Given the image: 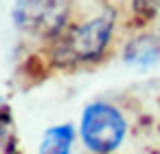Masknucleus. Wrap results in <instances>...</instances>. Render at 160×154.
<instances>
[{
    "mask_svg": "<svg viewBox=\"0 0 160 154\" xmlns=\"http://www.w3.org/2000/svg\"><path fill=\"white\" fill-rule=\"evenodd\" d=\"M0 104H2V97H0Z\"/></svg>",
    "mask_w": 160,
    "mask_h": 154,
    "instance_id": "8",
    "label": "nucleus"
},
{
    "mask_svg": "<svg viewBox=\"0 0 160 154\" xmlns=\"http://www.w3.org/2000/svg\"><path fill=\"white\" fill-rule=\"evenodd\" d=\"M0 154H20L18 141H16V134H13V128H11L9 119L0 121Z\"/></svg>",
    "mask_w": 160,
    "mask_h": 154,
    "instance_id": "6",
    "label": "nucleus"
},
{
    "mask_svg": "<svg viewBox=\"0 0 160 154\" xmlns=\"http://www.w3.org/2000/svg\"><path fill=\"white\" fill-rule=\"evenodd\" d=\"M72 143H75V128L70 123L53 125L42 136L40 154H70Z\"/></svg>",
    "mask_w": 160,
    "mask_h": 154,
    "instance_id": "5",
    "label": "nucleus"
},
{
    "mask_svg": "<svg viewBox=\"0 0 160 154\" xmlns=\"http://www.w3.org/2000/svg\"><path fill=\"white\" fill-rule=\"evenodd\" d=\"M116 13L103 11L83 24L66 29L57 40H53V62L57 66H81L103 57L114 35Z\"/></svg>",
    "mask_w": 160,
    "mask_h": 154,
    "instance_id": "1",
    "label": "nucleus"
},
{
    "mask_svg": "<svg viewBox=\"0 0 160 154\" xmlns=\"http://www.w3.org/2000/svg\"><path fill=\"white\" fill-rule=\"evenodd\" d=\"M127 132V123L114 106L105 101H94L83 108L81 114V141L94 154L114 152Z\"/></svg>",
    "mask_w": 160,
    "mask_h": 154,
    "instance_id": "3",
    "label": "nucleus"
},
{
    "mask_svg": "<svg viewBox=\"0 0 160 154\" xmlns=\"http://www.w3.org/2000/svg\"><path fill=\"white\" fill-rule=\"evenodd\" d=\"M125 62L134 66H153L160 62V38L156 35H136L125 46Z\"/></svg>",
    "mask_w": 160,
    "mask_h": 154,
    "instance_id": "4",
    "label": "nucleus"
},
{
    "mask_svg": "<svg viewBox=\"0 0 160 154\" xmlns=\"http://www.w3.org/2000/svg\"><path fill=\"white\" fill-rule=\"evenodd\" d=\"M68 11V0H16L13 22L27 35L57 40L66 31Z\"/></svg>",
    "mask_w": 160,
    "mask_h": 154,
    "instance_id": "2",
    "label": "nucleus"
},
{
    "mask_svg": "<svg viewBox=\"0 0 160 154\" xmlns=\"http://www.w3.org/2000/svg\"><path fill=\"white\" fill-rule=\"evenodd\" d=\"M134 7L142 18H151L160 7V0H134Z\"/></svg>",
    "mask_w": 160,
    "mask_h": 154,
    "instance_id": "7",
    "label": "nucleus"
}]
</instances>
